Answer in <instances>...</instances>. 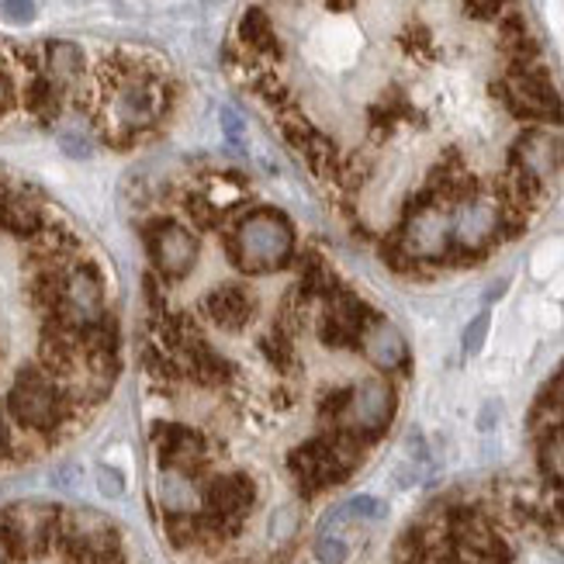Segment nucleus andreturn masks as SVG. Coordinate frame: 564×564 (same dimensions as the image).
I'll return each instance as SVG.
<instances>
[{
  "label": "nucleus",
  "instance_id": "nucleus-1",
  "mask_svg": "<svg viewBox=\"0 0 564 564\" xmlns=\"http://www.w3.org/2000/svg\"><path fill=\"white\" fill-rule=\"evenodd\" d=\"M226 250L242 274H274L294 263L299 232L281 208H253L236 218Z\"/></svg>",
  "mask_w": 564,
  "mask_h": 564
},
{
  "label": "nucleus",
  "instance_id": "nucleus-2",
  "mask_svg": "<svg viewBox=\"0 0 564 564\" xmlns=\"http://www.w3.org/2000/svg\"><path fill=\"white\" fill-rule=\"evenodd\" d=\"M77 412H84V409L69 395V388L59 384L42 364L21 367L8 388V415L24 433L53 436L66 423H73Z\"/></svg>",
  "mask_w": 564,
  "mask_h": 564
},
{
  "label": "nucleus",
  "instance_id": "nucleus-3",
  "mask_svg": "<svg viewBox=\"0 0 564 564\" xmlns=\"http://www.w3.org/2000/svg\"><path fill=\"white\" fill-rule=\"evenodd\" d=\"M492 94L517 121H530V126H547V129L564 126V97L554 87L544 63L506 69L492 84Z\"/></svg>",
  "mask_w": 564,
  "mask_h": 564
},
{
  "label": "nucleus",
  "instance_id": "nucleus-4",
  "mask_svg": "<svg viewBox=\"0 0 564 564\" xmlns=\"http://www.w3.org/2000/svg\"><path fill=\"white\" fill-rule=\"evenodd\" d=\"M415 267H447L454 250L451 236V208L447 205H423L402 208V223L391 232Z\"/></svg>",
  "mask_w": 564,
  "mask_h": 564
},
{
  "label": "nucleus",
  "instance_id": "nucleus-5",
  "mask_svg": "<svg viewBox=\"0 0 564 564\" xmlns=\"http://www.w3.org/2000/svg\"><path fill=\"white\" fill-rule=\"evenodd\" d=\"M63 512L45 502H21L0 512V547L8 557H42L59 536Z\"/></svg>",
  "mask_w": 564,
  "mask_h": 564
},
{
  "label": "nucleus",
  "instance_id": "nucleus-6",
  "mask_svg": "<svg viewBox=\"0 0 564 564\" xmlns=\"http://www.w3.org/2000/svg\"><path fill=\"white\" fill-rule=\"evenodd\" d=\"M153 274L160 281H184L202 260V239L170 215H156L142 226Z\"/></svg>",
  "mask_w": 564,
  "mask_h": 564
},
{
  "label": "nucleus",
  "instance_id": "nucleus-7",
  "mask_svg": "<svg viewBox=\"0 0 564 564\" xmlns=\"http://www.w3.org/2000/svg\"><path fill=\"white\" fill-rule=\"evenodd\" d=\"M257 509V481L247 471H215L202 478V512L223 523L232 536Z\"/></svg>",
  "mask_w": 564,
  "mask_h": 564
},
{
  "label": "nucleus",
  "instance_id": "nucleus-8",
  "mask_svg": "<svg viewBox=\"0 0 564 564\" xmlns=\"http://www.w3.org/2000/svg\"><path fill=\"white\" fill-rule=\"evenodd\" d=\"M150 440H153V454L160 460V471H184L202 481V475L212 464V444L202 430L174 423V420H160L153 423Z\"/></svg>",
  "mask_w": 564,
  "mask_h": 564
},
{
  "label": "nucleus",
  "instance_id": "nucleus-9",
  "mask_svg": "<svg viewBox=\"0 0 564 564\" xmlns=\"http://www.w3.org/2000/svg\"><path fill=\"white\" fill-rule=\"evenodd\" d=\"M506 163L551 191L564 177V135L547 126H530L512 139Z\"/></svg>",
  "mask_w": 564,
  "mask_h": 564
},
{
  "label": "nucleus",
  "instance_id": "nucleus-10",
  "mask_svg": "<svg viewBox=\"0 0 564 564\" xmlns=\"http://www.w3.org/2000/svg\"><path fill=\"white\" fill-rule=\"evenodd\" d=\"M105 278L94 263H73L66 271L63 305L45 315V323H59L66 329L84 333L97 318H105Z\"/></svg>",
  "mask_w": 564,
  "mask_h": 564
},
{
  "label": "nucleus",
  "instance_id": "nucleus-11",
  "mask_svg": "<svg viewBox=\"0 0 564 564\" xmlns=\"http://www.w3.org/2000/svg\"><path fill=\"white\" fill-rule=\"evenodd\" d=\"M288 471L299 485L302 496H318L333 485H343L354 471L343 468V460L333 454L329 436H312L288 454Z\"/></svg>",
  "mask_w": 564,
  "mask_h": 564
},
{
  "label": "nucleus",
  "instance_id": "nucleus-12",
  "mask_svg": "<svg viewBox=\"0 0 564 564\" xmlns=\"http://www.w3.org/2000/svg\"><path fill=\"white\" fill-rule=\"evenodd\" d=\"M395 409H399V395H395V384L388 378H364L360 384H354V399H350V415H347V426L357 436H364L367 444L391 426L395 420Z\"/></svg>",
  "mask_w": 564,
  "mask_h": 564
},
{
  "label": "nucleus",
  "instance_id": "nucleus-13",
  "mask_svg": "<svg viewBox=\"0 0 564 564\" xmlns=\"http://www.w3.org/2000/svg\"><path fill=\"white\" fill-rule=\"evenodd\" d=\"M360 350L371 360L381 375H399L409 367V343L395 323H388L384 315H375L371 326L360 336Z\"/></svg>",
  "mask_w": 564,
  "mask_h": 564
},
{
  "label": "nucleus",
  "instance_id": "nucleus-14",
  "mask_svg": "<svg viewBox=\"0 0 564 564\" xmlns=\"http://www.w3.org/2000/svg\"><path fill=\"white\" fill-rule=\"evenodd\" d=\"M205 318L218 333H242L257 318V299L239 284H226L205 299Z\"/></svg>",
  "mask_w": 564,
  "mask_h": 564
},
{
  "label": "nucleus",
  "instance_id": "nucleus-15",
  "mask_svg": "<svg viewBox=\"0 0 564 564\" xmlns=\"http://www.w3.org/2000/svg\"><path fill=\"white\" fill-rule=\"evenodd\" d=\"M236 45L247 53L250 59L260 63V69H267V63L281 59V39L274 32V21L263 8H247L236 24Z\"/></svg>",
  "mask_w": 564,
  "mask_h": 564
},
{
  "label": "nucleus",
  "instance_id": "nucleus-16",
  "mask_svg": "<svg viewBox=\"0 0 564 564\" xmlns=\"http://www.w3.org/2000/svg\"><path fill=\"white\" fill-rule=\"evenodd\" d=\"M0 229L14 239L32 242L45 232V208L29 191H4L0 194Z\"/></svg>",
  "mask_w": 564,
  "mask_h": 564
},
{
  "label": "nucleus",
  "instance_id": "nucleus-17",
  "mask_svg": "<svg viewBox=\"0 0 564 564\" xmlns=\"http://www.w3.org/2000/svg\"><path fill=\"white\" fill-rule=\"evenodd\" d=\"M156 499L163 517H191V512H202V481L184 471H160Z\"/></svg>",
  "mask_w": 564,
  "mask_h": 564
},
{
  "label": "nucleus",
  "instance_id": "nucleus-18",
  "mask_svg": "<svg viewBox=\"0 0 564 564\" xmlns=\"http://www.w3.org/2000/svg\"><path fill=\"white\" fill-rule=\"evenodd\" d=\"M87 73V56L77 42H48L45 45V77L56 80L63 90L80 84Z\"/></svg>",
  "mask_w": 564,
  "mask_h": 564
},
{
  "label": "nucleus",
  "instance_id": "nucleus-19",
  "mask_svg": "<svg viewBox=\"0 0 564 564\" xmlns=\"http://www.w3.org/2000/svg\"><path fill=\"white\" fill-rule=\"evenodd\" d=\"M63 101H66V90L56 80H48L45 73H35L29 87H24V108H29L42 126H53L63 115Z\"/></svg>",
  "mask_w": 564,
  "mask_h": 564
},
{
  "label": "nucleus",
  "instance_id": "nucleus-20",
  "mask_svg": "<svg viewBox=\"0 0 564 564\" xmlns=\"http://www.w3.org/2000/svg\"><path fill=\"white\" fill-rule=\"evenodd\" d=\"M536 457H541L544 478L564 488V426L541 436V454H536Z\"/></svg>",
  "mask_w": 564,
  "mask_h": 564
},
{
  "label": "nucleus",
  "instance_id": "nucleus-21",
  "mask_svg": "<svg viewBox=\"0 0 564 564\" xmlns=\"http://www.w3.org/2000/svg\"><path fill=\"white\" fill-rule=\"evenodd\" d=\"M381 517H388V506L381 499H375V496H354L350 502H343L333 512V517L326 520V527H333L339 520H381Z\"/></svg>",
  "mask_w": 564,
  "mask_h": 564
},
{
  "label": "nucleus",
  "instance_id": "nucleus-22",
  "mask_svg": "<svg viewBox=\"0 0 564 564\" xmlns=\"http://www.w3.org/2000/svg\"><path fill=\"white\" fill-rule=\"evenodd\" d=\"M315 561L318 564H347L350 561V544L343 541V536L336 530H323L315 541Z\"/></svg>",
  "mask_w": 564,
  "mask_h": 564
},
{
  "label": "nucleus",
  "instance_id": "nucleus-23",
  "mask_svg": "<svg viewBox=\"0 0 564 564\" xmlns=\"http://www.w3.org/2000/svg\"><path fill=\"white\" fill-rule=\"evenodd\" d=\"M488 326H492V315L488 312H478L468 326H464V336H460V347H464V354L468 357H475V354H481V347H485V339H488Z\"/></svg>",
  "mask_w": 564,
  "mask_h": 564
},
{
  "label": "nucleus",
  "instance_id": "nucleus-24",
  "mask_svg": "<svg viewBox=\"0 0 564 564\" xmlns=\"http://www.w3.org/2000/svg\"><path fill=\"white\" fill-rule=\"evenodd\" d=\"M39 14L35 0H0V18L8 24H32Z\"/></svg>",
  "mask_w": 564,
  "mask_h": 564
},
{
  "label": "nucleus",
  "instance_id": "nucleus-25",
  "mask_svg": "<svg viewBox=\"0 0 564 564\" xmlns=\"http://www.w3.org/2000/svg\"><path fill=\"white\" fill-rule=\"evenodd\" d=\"M97 488H101V496L118 499L121 492H126V478H121V471H115V468H108V464H101V468H97Z\"/></svg>",
  "mask_w": 564,
  "mask_h": 564
},
{
  "label": "nucleus",
  "instance_id": "nucleus-26",
  "mask_svg": "<svg viewBox=\"0 0 564 564\" xmlns=\"http://www.w3.org/2000/svg\"><path fill=\"white\" fill-rule=\"evenodd\" d=\"M464 8L478 21H496L509 8V0H464Z\"/></svg>",
  "mask_w": 564,
  "mask_h": 564
},
{
  "label": "nucleus",
  "instance_id": "nucleus-27",
  "mask_svg": "<svg viewBox=\"0 0 564 564\" xmlns=\"http://www.w3.org/2000/svg\"><path fill=\"white\" fill-rule=\"evenodd\" d=\"M294 530H299V517H294V509H281L274 517V527H271L274 544H288L294 536Z\"/></svg>",
  "mask_w": 564,
  "mask_h": 564
},
{
  "label": "nucleus",
  "instance_id": "nucleus-28",
  "mask_svg": "<svg viewBox=\"0 0 564 564\" xmlns=\"http://www.w3.org/2000/svg\"><path fill=\"white\" fill-rule=\"evenodd\" d=\"M59 145H63L69 156H77V160L90 156V139L84 132H63L59 135Z\"/></svg>",
  "mask_w": 564,
  "mask_h": 564
},
{
  "label": "nucleus",
  "instance_id": "nucleus-29",
  "mask_svg": "<svg viewBox=\"0 0 564 564\" xmlns=\"http://www.w3.org/2000/svg\"><path fill=\"white\" fill-rule=\"evenodd\" d=\"M11 457H14V444H11V433H8L4 415H0V460H11Z\"/></svg>",
  "mask_w": 564,
  "mask_h": 564
},
{
  "label": "nucleus",
  "instance_id": "nucleus-30",
  "mask_svg": "<svg viewBox=\"0 0 564 564\" xmlns=\"http://www.w3.org/2000/svg\"><path fill=\"white\" fill-rule=\"evenodd\" d=\"M223 126H226L229 142H242V126L236 121V115H232V111H223Z\"/></svg>",
  "mask_w": 564,
  "mask_h": 564
},
{
  "label": "nucleus",
  "instance_id": "nucleus-31",
  "mask_svg": "<svg viewBox=\"0 0 564 564\" xmlns=\"http://www.w3.org/2000/svg\"><path fill=\"white\" fill-rule=\"evenodd\" d=\"M56 481H59V485H66V488H77V485H80V471L73 468V464H66V468H59V471H56Z\"/></svg>",
  "mask_w": 564,
  "mask_h": 564
},
{
  "label": "nucleus",
  "instance_id": "nucleus-32",
  "mask_svg": "<svg viewBox=\"0 0 564 564\" xmlns=\"http://www.w3.org/2000/svg\"><path fill=\"white\" fill-rule=\"evenodd\" d=\"M554 512H557V520L564 523V492L557 496V502H554Z\"/></svg>",
  "mask_w": 564,
  "mask_h": 564
},
{
  "label": "nucleus",
  "instance_id": "nucleus-33",
  "mask_svg": "<svg viewBox=\"0 0 564 564\" xmlns=\"http://www.w3.org/2000/svg\"><path fill=\"white\" fill-rule=\"evenodd\" d=\"M0 66H4V59H0Z\"/></svg>",
  "mask_w": 564,
  "mask_h": 564
}]
</instances>
